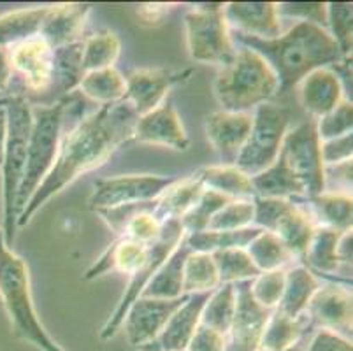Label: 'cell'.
<instances>
[{
  "instance_id": "obj_24",
  "label": "cell",
  "mask_w": 353,
  "mask_h": 351,
  "mask_svg": "<svg viewBox=\"0 0 353 351\" xmlns=\"http://www.w3.org/2000/svg\"><path fill=\"white\" fill-rule=\"evenodd\" d=\"M90 6L86 4H54L44 23L41 37L51 48L65 46L81 41Z\"/></svg>"
},
{
  "instance_id": "obj_11",
  "label": "cell",
  "mask_w": 353,
  "mask_h": 351,
  "mask_svg": "<svg viewBox=\"0 0 353 351\" xmlns=\"http://www.w3.org/2000/svg\"><path fill=\"white\" fill-rule=\"evenodd\" d=\"M183 236H185V230L181 227V221L179 220H167L162 225V234H160L159 239L150 246V257H148L146 263L137 270L136 274L130 276V281H128L127 288H125L123 297L118 302L117 309L113 311V314L108 318L105 325L101 330V339L109 341L113 339L118 334V330H121V325H123L125 314H127L128 308L137 301V299L143 295V292L146 290V286L150 285L152 278L155 276V272L159 270V267L165 262V259L172 253L176 246L181 243Z\"/></svg>"
},
{
  "instance_id": "obj_4",
  "label": "cell",
  "mask_w": 353,
  "mask_h": 351,
  "mask_svg": "<svg viewBox=\"0 0 353 351\" xmlns=\"http://www.w3.org/2000/svg\"><path fill=\"white\" fill-rule=\"evenodd\" d=\"M0 299L8 311L12 334L41 351H63L51 339L35 313L25 260L6 244L0 228Z\"/></svg>"
},
{
  "instance_id": "obj_10",
  "label": "cell",
  "mask_w": 353,
  "mask_h": 351,
  "mask_svg": "<svg viewBox=\"0 0 353 351\" xmlns=\"http://www.w3.org/2000/svg\"><path fill=\"white\" fill-rule=\"evenodd\" d=\"M12 81L18 77L23 92L18 97L30 106H46L54 74V48L43 37L28 39L9 50Z\"/></svg>"
},
{
  "instance_id": "obj_53",
  "label": "cell",
  "mask_w": 353,
  "mask_h": 351,
  "mask_svg": "<svg viewBox=\"0 0 353 351\" xmlns=\"http://www.w3.org/2000/svg\"><path fill=\"white\" fill-rule=\"evenodd\" d=\"M12 85V67L11 58H9V50L0 48V99L11 97Z\"/></svg>"
},
{
  "instance_id": "obj_43",
  "label": "cell",
  "mask_w": 353,
  "mask_h": 351,
  "mask_svg": "<svg viewBox=\"0 0 353 351\" xmlns=\"http://www.w3.org/2000/svg\"><path fill=\"white\" fill-rule=\"evenodd\" d=\"M285 276L287 269L281 270H268L260 272L256 278L250 281V292L252 297L265 309H276L281 301L285 290Z\"/></svg>"
},
{
  "instance_id": "obj_52",
  "label": "cell",
  "mask_w": 353,
  "mask_h": 351,
  "mask_svg": "<svg viewBox=\"0 0 353 351\" xmlns=\"http://www.w3.org/2000/svg\"><path fill=\"white\" fill-rule=\"evenodd\" d=\"M353 234L352 230L343 232L339 236L338 246H336V257H338L339 265L345 267L346 272L352 274V259H353Z\"/></svg>"
},
{
  "instance_id": "obj_34",
  "label": "cell",
  "mask_w": 353,
  "mask_h": 351,
  "mask_svg": "<svg viewBox=\"0 0 353 351\" xmlns=\"http://www.w3.org/2000/svg\"><path fill=\"white\" fill-rule=\"evenodd\" d=\"M260 228L248 227L241 230H202L194 234H185L183 241L188 246V250L194 253H216L223 250H234V248H243L246 250L248 244L259 236Z\"/></svg>"
},
{
  "instance_id": "obj_18",
  "label": "cell",
  "mask_w": 353,
  "mask_h": 351,
  "mask_svg": "<svg viewBox=\"0 0 353 351\" xmlns=\"http://www.w3.org/2000/svg\"><path fill=\"white\" fill-rule=\"evenodd\" d=\"M252 112L214 111L206 118V135L221 166H234L252 130Z\"/></svg>"
},
{
  "instance_id": "obj_26",
  "label": "cell",
  "mask_w": 353,
  "mask_h": 351,
  "mask_svg": "<svg viewBox=\"0 0 353 351\" xmlns=\"http://www.w3.org/2000/svg\"><path fill=\"white\" fill-rule=\"evenodd\" d=\"M320 285L322 283H320L319 276L313 274L303 263L288 267L287 276H285L283 295H281V301L276 309L290 318L303 317Z\"/></svg>"
},
{
  "instance_id": "obj_47",
  "label": "cell",
  "mask_w": 353,
  "mask_h": 351,
  "mask_svg": "<svg viewBox=\"0 0 353 351\" xmlns=\"http://www.w3.org/2000/svg\"><path fill=\"white\" fill-rule=\"evenodd\" d=\"M276 12L281 18H294L323 27L327 30V4L323 2H283L276 4Z\"/></svg>"
},
{
  "instance_id": "obj_9",
  "label": "cell",
  "mask_w": 353,
  "mask_h": 351,
  "mask_svg": "<svg viewBox=\"0 0 353 351\" xmlns=\"http://www.w3.org/2000/svg\"><path fill=\"white\" fill-rule=\"evenodd\" d=\"M278 160L299 179L306 190V199L325 192V181H323L325 166L320 154L316 121H304L288 130L281 143Z\"/></svg>"
},
{
  "instance_id": "obj_23",
  "label": "cell",
  "mask_w": 353,
  "mask_h": 351,
  "mask_svg": "<svg viewBox=\"0 0 353 351\" xmlns=\"http://www.w3.org/2000/svg\"><path fill=\"white\" fill-rule=\"evenodd\" d=\"M297 204L307 212L314 227H327L334 230H352L353 201L350 193L323 192L307 199H297Z\"/></svg>"
},
{
  "instance_id": "obj_21",
  "label": "cell",
  "mask_w": 353,
  "mask_h": 351,
  "mask_svg": "<svg viewBox=\"0 0 353 351\" xmlns=\"http://www.w3.org/2000/svg\"><path fill=\"white\" fill-rule=\"evenodd\" d=\"M297 86L301 106L314 120L332 111L339 102L346 101L341 83L330 67L313 70Z\"/></svg>"
},
{
  "instance_id": "obj_31",
  "label": "cell",
  "mask_w": 353,
  "mask_h": 351,
  "mask_svg": "<svg viewBox=\"0 0 353 351\" xmlns=\"http://www.w3.org/2000/svg\"><path fill=\"white\" fill-rule=\"evenodd\" d=\"M255 197L265 199H285V201H297L306 199V190L294 174L276 159V162L265 170L252 178Z\"/></svg>"
},
{
  "instance_id": "obj_54",
  "label": "cell",
  "mask_w": 353,
  "mask_h": 351,
  "mask_svg": "<svg viewBox=\"0 0 353 351\" xmlns=\"http://www.w3.org/2000/svg\"><path fill=\"white\" fill-rule=\"evenodd\" d=\"M6 141H8V116H6V108H0V166L4 160Z\"/></svg>"
},
{
  "instance_id": "obj_41",
  "label": "cell",
  "mask_w": 353,
  "mask_h": 351,
  "mask_svg": "<svg viewBox=\"0 0 353 351\" xmlns=\"http://www.w3.org/2000/svg\"><path fill=\"white\" fill-rule=\"evenodd\" d=\"M327 32L338 44L343 57H352L353 48V4L330 2L327 4Z\"/></svg>"
},
{
  "instance_id": "obj_40",
  "label": "cell",
  "mask_w": 353,
  "mask_h": 351,
  "mask_svg": "<svg viewBox=\"0 0 353 351\" xmlns=\"http://www.w3.org/2000/svg\"><path fill=\"white\" fill-rule=\"evenodd\" d=\"M214 265L218 270V279L220 285H236L241 281H252L253 278L260 274L253 260L250 259L248 251L243 248H234V250H223L213 253Z\"/></svg>"
},
{
  "instance_id": "obj_12",
  "label": "cell",
  "mask_w": 353,
  "mask_h": 351,
  "mask_svg": "<svg viewBox=\"0 0 353 351\" xmlns=\"http://www.w3.org/2000/svg\"><path fill=\"white\" fill-rule=\"evenodd\" d=\"M176 181L178 178L159 174H127L117 178L95 179L90 208L97 212L125 205L150 204Z\"/></svg>"
},
{
  "instance_id": "obj_39",
  "label": "cell",
  "mask_w": 353,
  "mask_h": 351,
  "mask_svg": "<svg viewBox=\"0 0 353 351\" xmlns=\"http://www.w3.org/2000/svg\"><path fill=\"white\" fill-rule=\"evenodd\" d=\"M220 286L218 270L210 253H194L185 260L183 267V292L190 294H208Z\"/></svg>"
},
{
  "instance_id": "obj_27",
  "label": "cell",
  "mask_w": 353,
  "mask_h": 351,
  "mask_svg": "<svg viewBox=\"0 0 353 351\" xmlns=\"http://www.w3.org/2000/svg\"><path fill=\"white\" fill-rule=\"evenodd\" d=\"M195 176L202 186L211 192H216L230 201H253L255 192L252 186V178L246 176L236 166H211L197 170Z\"/></svg>"
},
{
  "instance_id": "obj_14",
  "label": "cell",
  "mask_w": 353,
  "mask_h": 351,
  "mask_svg": "<svg viewBox=\"0 0 353 351\" xmlns=\"http://www.w3.org/2000/svg\"><path fill=\"white\" fill-rule=\"evenodd\" d=\"M187 301V295L179 299H152L139 297L128 308L121 328L125 330L128 343L136 350L148 346L160 336L169 318L176 309Z\"/></svg>"
},
{
  "instance_id": "obj_56",
  "label": "cell",
  "mask_w": 353,
  "mask_h": 351,
  "mask_svg": "<svg viewBox=\"0 0 353 351\" xmlns=\"http://www.w3.org/2000/svg\"><path fill=\"white\" fill-rule=\"evenodd\" d=\"M278 351H303V348H299V346H297V344H295V346L285 348V350H278Z\"/></svg>"
},
{
  "instance_id": "obj_28",
  "label": "cell",
  "mask_w": 353,
  "mask_h": 351,
  "mask_svg": "<svg viewBox=\"0 0 353 351\" xmlns=\"http://www.w3.org/2000/svg\"><path fill=\"white\" fill-rule=\"evenodd\" d=\"M341 234L343 232L334 230V228L314 227L313 237H311L306 255L301 260V263L307 267L313 274H323L332 281H339L338 274L341 270V265H339L338 257H336V246H338Z\"/></svg>"
},
{
  "instance_id": "obj_36",
  "label": "cell",
  "mask_w": 353,
  "mask_h": 351,
  "mask_svg": "<svg viewBox=\"0 0 353 351\" xmlns=\"http://www.w3.org/2000/svg\"><path fill=\"white\" fill-rule=\"evenodd\" d=\"M246 251L260 272L288 269L294 265V262H297L274 232L260 230L259 236L248 244Z\"/></svg>"
},
{
  "instance_id": "obj_7",
  "label": "cell",
  "mask_w": 353,
  "mask_h": 351,
  "mask_svg": "<svg viewBox=\"0 0 353 351\" xmlns=\"http://www.w3.org/2000/svg\"><path fill=\"white\" fill-rule=\"evenodd\" d=\"M225 4H197L185 14L187 48L199 63L223 67L236 54L232 32L223 16Z\"/></svg>"
},
{
  "instance_id": "obj_16",
  "label": "cell",
  "mask_w": 353,
  "mask_h": 351,
  "mask_svg": "<svg viewBox=\"0 0 353 351\" xmlns=\"http://www.w3.org/2000/svg\"><path fill=\"white\" fill-rule=\"evenodd\" d=\"M310 325L338 334H352V290L348 285L330 281L320 285L306 308Z\"/></svg>"
},
{
  "instance_id": "obj_2",
  "label": "cell",
  "mask_w": 353,
  "mask_h": 351,
  "mask_svg": "<svg viewBox=\"0 0 353 351\" xmlns=\"http://www.w3.org/2000/svg\"><path fill=\"white\" fill-rule=\"evenodd\" d=\"M232 41L264 58L278 79L280 93L295 88L313 70L346 58L325 28L306 21H297L276 39L264 41L234 32Z\"/></svg>"
},
{
  "instance_id": "obj_44",
  "label": "cell",
  "mask_w": 353,
  "mask_h": 351,
  "mask_svg": "<svg viewBox=\"0 0 353 351\" xmlns=\"http://www.w3.org/2000/svg\"><path fill=\"white\" fill-rule=\"evenodd\" d=\"M253 227V201H230L211 218L206 230H241Z\"/></svg>"
},
{
  "instance_id": "obj_5",
  "label": "cell",
  "mask_w": 353,
  "mask_h": 351,
  "mask_svg": "<svg viewBox=\"0 0 353 351\" xmlns=\"http://www.w3.org/2000/svg\"><path fill=\"white\" fill-rule=\"evenodd\" d=\"M70 99H63L53 106H32V130L28 139L27 162L16 197L18 217L28 204L35 190L39 188L41 183L53 169L60 150V141L65 132V114Z\"/></svg>"
},
{
  "instance_id": "obj_1",
  "label": "cell",
  "mask_w": 353,
  "mask_h": 351,
  "mask_svg": "<svg viewBox=\"0 0 353 351\" xmlns=\"http://www.w3.org/2000/svg\"><path fill=\"white\" fill-rule=\"evenodd\" d=\"M137 118L139 116L134 109L121 101L101 106L92 114L79 118L74 127L67 128L60 141L53 169L20 212L18 227H25L50 199L79 176L102 167L120 146L134 141Z\"/></svg>"
},
{
  "instance_id": "obj_38",
  "label": "cell",
  "mask_w": 353,
  "mask_h": 351,
  "mask_svg": "<svg viewBox=\"0 0 353 351\" xmlns=\"http://www.w3.org/2000/svg\"><path fill=\"white\" fill-rule=\"evenodd\" d=\"M236 313V286L227 283L214 288L202 309L201 325L213 328L221 336L229 334Z\"/></svg>"
},
{
  "instance_id": "obj_17",
  "label": "cell",
  "mask_w": 353,
  "mask_h": 351,
  "mask_svg": "<svg viewBox=\"0 0 353 351\" xmlns=\"http://www.w3.org/2000/svg\"><path fill=\"white\" fill-rule=\"evenodd\" d=\"M134 141L152 146L172 148L176 151H187L190 146V137L171 101H165L152 112L137 118Z\"/></svg>"
},
{
  "instance_id": "obj_6",
  "label": "cell",
  "mask_w": 353,
  "mask_h": 351,
  "mask_svg": "<svg viewBox=\"0 0 353 351\" xmlns=\"http://www.w3.org/2000/svg\"><path fill=\"white\" fill-rule=\"evenodd\" d=\"M8 116V141H6L4 160H2V236L9 248L14 243L18 212H16V197L20 190L21 179L27 162L28 139L32 130V106L21 97H12L6 106Z\"/></svg>"
},
{
  "instance_id": "obj_42",
  "label": "cell",
  "mask_w": 353,
  "mask_h": 351,
  "mask_svg": "<svg viewBox=\"0 0 353 351\" xmlns=\"http://www.w3.org/2000/svg\"><path fill=\"white\" fill-rule=\"evenodd\" d=\"M229 202L230 199L204 188V193L201 195L197 204L179 220L181 221V227L183 230H185V234H194V232L206 230L211 218H213L223 205L229 204Z\"/></svg>"
},
{
  "instance_id": "obj_45",
  "label": "cell",
  "mask_w": 353,
  "mask_h": 351,
  "mask_svg": "<svg viewBox=\"0 0 353 351\" xmlns=\"http://www.w3.org/2000/svg\"><path fill=\"white\" fill-rule=\"evenodd\" d=\"M316 121V132H319L320 143L323 141L343 137L353 132V104L350 101L339 102L330 112L323 114Z\"/></svg>"
},
{
  "instance_id": "obj_55",
  "label": "cell",
  "mask_w": 353,
  "mask_h": 351,
  "mask_svg": "<svg viewBox=\"0 0 353 351\" xmlns=\"http://www.w3.org/2000/svg\"><path fill=\"white\" fill-rule=\"evenodd\" d=\"M12 101V97H6V99H0V108H6L9 102Z\"/></svg>"
},
{
  "instance_id": "obj_20",
  "label": "cell",
  "mask_w": 353,
  "mask_h": 351,
  "mask_svg": "<svg viewBox=\"0 0 353 351\" xmlns=\"http://www.w3.org/2000/svg\"><path fill=\"white\" fill-rule=\"evenodd\" d=\"M223 16L230 32L264 41L281 35V19L274 2H230L223 6Z\"/></svg>"
},
{
  "instance_id": "obj_37",
  "label": "cell",
  "mask_w": 353,
  "mask_h": 351,
  "mask_svg": "<svg viewBox=\"0 0 353 351\" xmlns=\"http://www.w3.org/2000/svg\"><path fill=\"white\" fill-rule=\"evenodd\" d=\"M121 43L114 32L104 30L83 39L81 66L83 72H94V70L109 69L114 67L120 57Z\"/></svg>"
},
{
  "instance_id": "obj_29",
  "label": "cell",
  "mask_w": 353,
  "mask_h": 351,
  "mask_svg": "<svg viewBox=\"0 0 353 351\" xmlns=\"http://www.w3.org/2000/svg\"><path fill=\"white\" fill-rule=\"evenodd\" d=\"M202 193H204V186L195 174L185 179H178L157 199L153 205V214L162 223L167 220H181L197 204Z\"/></svg>"
},
{
  "instance_id": "obj_25",
  "label": "cell",
  "mask_w": 353,
  "mask_h": 351,
  "mask_svg": "<svg viewBox=\"0 0 353 351\" xmlns=\"http://www.w3.org/2000/svg\"><path fill=\"white\" fill-rule=\"evenodd\" d=\"M53 6L12 11L0 16V48L11 50L28 39L41 37Z\"/></svg>"
},
{
  "instance_id": "obj_22",
  "label": "cell",
  "mask_w": 353,
  "mask_h": 351,
  "mask_svg": "<svg viewBox=\"0 0 353 351\" xmlns=\"http://www.w3.org/2000/svg\"><path fill=\"white\" fill-rule=\"evenodd\" d=\"M150 246L152 244H141L136 241L125 239V237H114L113 243L105 248L101 259L86 270L85 279L92 281V279L108 274L109 270H118L130 278L146 263L148 257H150Z\"/></svg>"
},
{
  "instance_id": "obj_32",
  "label": "cell",
  "mask_w": 353,
  "mask_h": 351,
  "mask_svg": "<svg viewBox=\"0 0 353 351\" xmlns=\"http://www.w3.org/2000/svg\"><path fill=\"white\" fill-rule=\"evenodd\" d=\"M313 232L314 223L307 217V212L297 202L290 205V209L280 218V221H278L274 228L276 236L280 237L281 243L288 248V251L299 263L304 259V255H306V250L310 246Z\"/></svg>"
},
{
  "instance_id": "obj_48",
  "label": "cell",
  "mask_w": 353,
  "mask_h": 351,
  "mask_svg": "<svg viewBox=\"0 0 353 351\" xmlns=\"http://www.w3.org/2000/svg\"><path fill=\"white\" fill-rule=\"evenodd\" d=\"M320 154H322V162L325 167L352 162L353 134H346L343 137L320 143Z\"/></svg>"
},
{
  "instance_id": "obj_19",
  "label": "cell",
  "mask_w": 353,
  "mask_h": 351,
  "mask_svg": "<svg viewBox=\"0 0 353 351\" xmlns=\"http://www.w3.org/2000/svg\"><path fill=\"white\" fill-rule=\"evenodd\" d=\"M210 294L211 292L187 295V301L169 318L160 336L137 351H187L195 330L201 325L202 309Z\"/></svg>"
},
{
  "instance_id": "obj_33",
  "label": "cell",
  "mask_w": 353,
  "mask_h": 351,
  "mask_svg": "<svg viewBox=\"0 0 353 351\" xmlns=\"http://www.w3.org/2000/svg\"><path fill=\"white\" fill-rule=\"evenodd\" d=\"M310 327L306 313L303 317L290 318L278 309H272L260 339V351H278L295 346Z\"/></svg>"
},
{
  "instance_id": "obj_30",
  "label": "cell",
  "mask_w": 353,
  "mask_h": 351,
  "mask_svg": "<svg viewBox=\"0 0 353 351\" xmlns=\"http://www.w3.org/2000/svg\"><path fill=\"white\" fill-rule=\"evenodd\" d=\"M188 255H190V250L181 239V243L172 250L171 255L167 257L165 262L159 267L141 297L167 299V301L183 297L185 295L183 292V267H185V260Z\"/></svg>"
},
{
  "instance_id": "obj_3",
  "label": "cell",
  "mask_w": 353,
  "mask_h": 351,
  "mask_svg": "<svg viewBox=\"0 0 353 351\" xmlns=\"http://www.w3.org/2000/svg\"><path fill=\"white\" fill-rule=\"evenodd\" d=\"M213 92L221 111L253 112L280 93V85L264 58L241 46L232 60L220 67Z\"/></svg>"
},
{
  "instance_id": "obj_46",
  "label": "cell",
  "mask_w": 353,
  "mask_h": 351,
  "mask_svg": "<svg viewBox=\"0 0 353 351\" xmlns=\"http://www.w3.org/2000/svg\"><path fill=\"white\" fill-rule=\"evenodd\" d=\"M292 204L294 202L285 201V199L255 197L253 199V227L274 232L280 218L290 209Z\"/></svg>"
},
{
  "instance_id": "obj_51",
  "label": "cell",
  "mask_w": 353,
  "mask_h": 351,
  "mask_svg": "<svg viewBox=\"0 0 353 351\" xmlns=\"http://www.w3.org/2000/svg\"><path fill=\"white\" fill-rule=\"evenodd\" d=\"M171 11L169 4H143L137 9V16L143 23L146 25H159L165 18L167 12Z\"/></svg>"
},
{
  "instance_id": "obj_13",
  "label": "cell",
  "mask_w": 353,
  "mask_h": 351,
  "mask_svg": "<svg viewBox=\"0 0 353 351\" xmlns=\"http://www.w3.org/2000/svg\"><path fill=\"white\" fill-rule=\"evenodd\" d=\"M194 70L187 69L183 72H174L169 69H137L128 77L125 88L123 101L134 109L137 116L152 112L162 106L167 99V93L176 85L190 79Z\"/></svg>"
},
{
  "instance_id": "obj_50",
  "label": "cell",
  "mask_w": 353,
  "mask_h": 351,
  "mask_svg": "<svg viewBox=\"0 0 353 351\" xmlns=\"http://www.w3.org/2000/svg\"><path fill=\"white\" fill-rule=\"evenodd\" d=\"M306 351H353L352 341L332 330L320 328L310 341Z\"/></svg>"
},
{
  "instance_id": "obj_15",
  "label": "cell",
  "mask_w": 353,
  "mask_h": 351,
  "mask_svg": "<svg viewBox=\"0 0 353 351\" xmlns=\"http://www.w3.org/2000/svg\"><path fill=\"white\" fill-rule=\"evenodd\" d=\"M236 313L227 334L225 351H260V339L271 309H265L252 297L250 281L236 283Z\"/></svg>"
},
{
  "instance_id": "obj_8",
  "label": "cell",
  "mask_w": 353,
  "mask_h": 351,
  "mask_svg": "<svg viewBox=\"0 0 353 351\" xmlns=\"http://www.w3.org/2000/svg\"><path fill=\"white\" fill-rule=\"evenodd\" d=\"M252 116V130L234 163L250 178L276 162L285 135L290 130V112L271 102L259 106Z\"/></svg>"
},
{
  "instance_id": "obj_49",
  "label": "cell",
  "mask_w": 353,
  "mask_h": 351,
  "mask_svg": "<svg viewBox=\"0 0 353 351\" xmlns=\"http://www.w3.org/2000/svg\"><path fill=\"white\" fill-rule=\"evenodd\" d=\"M227 339L206 325H199L187 351H225Z\"/></svg>"
},
{
  "instance_id": "obj_35",
  "label": "cell",
  "mask_w": 353,
  "mask_h": 351,
  "mask_svg": "<svg viewBox=\"0 0 353 351\" xmlns=\"http://www.w3.org/2000/svg\"><path fill=\"white\" fill-rule=\"evenodd\" d=\"M125 88H127V81L117 67L86 72L79 83L83 95L88 97L90 101L97 102L99 106L121 102L125 97Z\"/></svg>"
}]
</instances>
